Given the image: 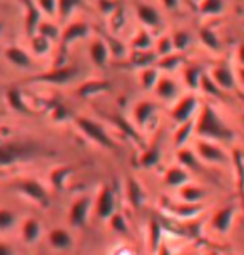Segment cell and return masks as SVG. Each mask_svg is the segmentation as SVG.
<instances>
[{
	"label": "cell",
	"instance_id": "cell-1",
	"mask_svg": "<svg viewBox=\"0 0 244 255\" xmlns=\"http://www.w3.org/2000/svg\"><path fill=\"white\" fill-rule=\"evenodd\" d=\"M194 132L201 138L211 142H231L234 140L233 128L226 125V122L221 119V115L216 112V109L209 104H204L201 107V112L196 120Z\"/></svg>",
	"mask_w": 244,
	"mask_h": 255
},
{
	"label": "cell",
	"instance_id": "cell-2",
	"mask_svg": "<svg viewBox=\"0 0 244 255\" xmlns=\"http://www.w3.org/2000/svg\"><path fill=\"white\" fill-rule=\"evenodd\" d=\"M50 153L39 142L32 140H12L0 143V167H10L15 163L30 162Z\"/></svg>",
	"mask_w": 244,
	"mask_h": 255
},
{
	"label": "cell",
	"instance_id": "cell-3",
	"mask_svg": "<svg viewBox=\"0 0 244 255\" xmlns=\"http://www.w3.org/2000/svg\"><path fill=\"white\" fill-rule=\"evenodd\" d=\"M75 125H77L79 130L82 132L85 137L95 142L97 145L109 148V150H116L117 148V143L114 142V138L109 135L106 128L99 122H95V120H90L87 117H77L75 119Z\"/></svg>",
	"mask_w": 244,
	"mask_h": 255
},
{
	"label": "cell",
	"instance_id": "cell-4",
	"mask_svg": "<svg viewBox=\"0 0 244 255\" xmlns=\"http://www.w3.org/2000/svg\"><path fill=\"white\" fill-rule=\"evenodd\" d=\"M12 189L17 190L18 194L27 197L28 200L35 202L42 207H47L50 204V197L47 194V189L40 184L37 179H20L12 184Z\"/></svg>",
	"mask_w": 244,
	"mask_h": 255
},
{
	"label": "cell",
	"instance_id": "cell-5",
	"mask_svg": "<svg viewBox=\"0 0 244 255\" xmlns=\"http://www.w3.org/2000/svg\"><path fill=\"white\" fill-rule=\"evenodd\" d=\"M196 155L199 157V160L211 163V165H228L231 162V158L221 147L211 140H204V138L196 142Z\"/></svg>",
	"mask_w": 244,
	"mask_h": 255
},
{
	"label": "cell",
	"instance_id": "cell-6",
	"mask_svg": "<svg viewBox=\"0 0 244 255\" xmlns=\"http://www.w3.org/2000/svg\"><path fill=\"white\" fill-rule=\"evenodd\" d=\"M90 210H92V197L82 195L75 199L69 210V224L75 229H84L89 222Z\"/></svg>",
	"mask_w": 244,
	"mask_h": 255
},
{
	"label": "cell",
	"instance_id": "cell-7",
	"mask_svg": "<svg viewBox=\"0 0 244 255\" xmlns=\"http://www.w3.org/2000/svg\"><path fill=\"white\" fill-rule=\"evenodd\" d=\"M198 107H199V100L196 95H193V94L184 95V97L179 99L178 104L172 107L171 119L178 125L186 124L194 119V114H196V110H198Z\"/></svg>",
	"mask_w": 244,
	"mask_h": 255
},
{
	"label": "cell",
	"instance_id": "cell-8",
	"mask_svg": "<svg viewBox=\"0 0 244 255\" xmlns=\"http://www.w3.org/2000/svg\"><path fill=\"white\" fill-rule=\"evenodd\" d=\"M236 214H238L236 205H224L214 212V215L211 217V220H209V225H211V229L214 232L226 235L233 227Z\"/></svg>",
	"mask_w": 244,
	"mask_h": 255
},
{
	"label": "cell",
	"instance_id": "cell-9",
	"mask_svg": "<svg viewBox=\"0 0 244 255\" xmlns=\"http://www.w3.org/2000/svg\"><path fill=\"white\" fill-rule=\"evenodd\" d=\"M80 70L74 65H67V67H57V69L47 72V74L37 75L35 79H30L27 82H44V84H69L72 82L75 77H79Z\"/></svg>",
	"mask_w": 244,
	"mask_h": 255
},
{
	"label": "cell",
	"instance_id": "cell-10",
	"mask_svg": "<svg viewBox=\"0 0 244 255\" xmlns=\"http://www.w3.org/2000/svg\"><path fill=\"white\" fill-rule=\"evenodd\" d=\"M209 75L224 92H231V90L236 89V74H234L233 67L228 62H219L218 65H214Z\"/></svg>",
	"mask_w": 244,
	"mask_h": 255
},
{
	"label": "cell",
	"instance_id": "cell-11",
	"mask_svg": "<svg viewBox=\"0 0 244 255\" xmlns=\"http://www.w3.org/2000/svg\"><path fill=\"white\" fill-rule=\"evenodd\" d=\"M94 212L100 220H107L116 214V195H114V190L111 187L100 189L97 200H95Z\"/></svg>",
	"mask_w": 244,
	"mask_h": 255
},
{
	"label": "cell",
	"instance_id": "cell-12",
	"mask_svg": "<svg viewBox=\"0 0 244 255\" xmlns=\"http://www.w3.org/2000/svg\"><path fill=\"white\" fill-rule=\"evenodd\" d=\"M164 210L172 217H176L178 220H193L198 215L203 214L204 205L203 204H172V202H164Z\"/></svg>",
	"mask_w": 244,
	"mask_h": 255
},
{
	"label": "cell",
	"instance_id": "cell-13",
	"mask_svg": "<svg viewBox=\"0 0 244 255\" xmlns=\"http://www.w3.org/2000/svg\"><path fill=\"white\" fill-rule=\"evenodd\" d=\"M23 5H25V10H27V15H25V32L28 37H33L37 35V30H39V25H40V7L39 3H35L33 0H22Z\"/></svg>",
	"mask_w": 244,
	"mask_h": 255
},
{
	"label": "cell",
	"instance_id": "cell-14",
	"mask_svg": "<svg viewBox=\"0 0 244 255\" xmlns=\"http://www.w3.org/2000/svg\"><path fill=\"white\" fill-rule=\"evenodd\" d=\"M233 168H234V177H236V190H238V197L239 202H241V207L244 210V153L236 148L233 152V158H231Z\"/></svg>",
	"mask_w": 244,
	"mask_h": 255
},
{
	"label": "cell",
	"instance_id": "cell-15",
	"mask_svg": "<svg viewBox=\"0 0 244 255\" xmlns=\"http://www.w3.org/2000/svg\"><path fill=\"white\" fill-rule=\"evenodd\" d=\"M189 172L183 165H172L166 170L164 174V184L171 189H181V187L189 184Z\"/></svg>",
	"mask_w": 244,
	"mask_h": 255
},
{
	"label": "cell",
	"instance_id": "cell-16",
	"mask_svg": "<svg viewBox=\"0 0 244 255\" xmlns=\"http://www.w3.org/2000/svg\"><path fill=\"white\" fill-rule=\"evenodd\" d=\"M157 112V105L151 100H142L136 105L134 109V122L137 124L139 128L147 127V124L154 119V115Z\"/></svg>",
	"mask_w": 244,
	"mask_h": 255
},
{
	"label": "cell",
	"instance_id": "cell-17",
	"mask_svg": "<svg viewBox=\"0 0 244 255\" xmlns=\"http://www.w3.org/2000/svg\"><path fill=\"white\" fill-rule=\"evenodd\" d=\"M90 32V27L85 22H74L65 28L62 33V49H67L70 44H74L79 38L87 37Z\"/></svg>",
	"mask_w": 244,
	"mask_h": 255
},
{
	"label": "cell",
	"instance_id": "cell-18",
	"mask_svg": "<svg viewBox=\"0 0 244 255\" xmlns=\"http://www.w3.org/2000/svg\"><path fill=\"white\" fill-rule=\"evenodd\" d=\"M126 195H127V200L131 202V205L137 210L141 209L147 200V192L142 189V185L139 184L134 177H129L127 185H126Z\"/></svg>",
	"mask_w": 244,
	"mask_h": 255
},
{
	"label": "cell",
	"instance_id": "cell-19",
	"mask_svg": "<svg viewBox=\"0 0 244 255\" xmlns=\"http://www.w3.org/2000/svg\"><path fill=\"white\" fill-rule=\"evenodd\" d=\"M5 59L12 65L18 67V69H32L33 67L30 55L20 47H8V49H5Z\"/></svg>",
	"mask_w": 244,
	"mask_h": 255
},
{
	"label": "cell",
	"instance_id": "cell-20",
	"mask_svg": "<svg viewBox=\"0 0 244 255\" xmlns=\"http://www.w3.org/2000/svg\"><path fill=\"white\" fill-rule=\"evenodd\" d=\"M89 54H90V59L97 67H104L107 64L109 60V47H107V42H104L102 38H95V40L90 44L89 47Z\"/></svg>",
	"mask_w": 244,
	"mask_h": 255
},
{
	"label": "cell",
	"instance_id": "cell-21",
	"mask_svg": "<svg viewBox=\"0 0 244 255\" xmlns=\"http://www.w3.org/2000/svg\"><path fill=\"white\" fill-rule=\"evenodd\" d=\"M206 195H208V192H206L203 187L194 185V184H188L179 189L181 202H186V204H203Z\"/></svg>",
	"mask_w": 244,
	"mask_h": 255
},
{
	"label": "cell",
	"instance_id": "cell-22",
	"mask_svg": "<svg viewBox=\"0 0 244 255\" xmlns=\"http://www.w3.org/2000/svg\"><path fill=\"white\" fill-rule=\"evenodd\" d=\"M154 90H156L157 97H159L161 100H164V102H171V100H174L176 97H178V92H179L178 84H176L172 79H167V77L159 79Z\"/></svg>",
	"mask_w": 244,
	"mask_h": 255
},
{
	"label": "cell",
	"instance_id": "cell-23",
	"mask_svg": "<svg viewBox=\"0 0 244 255\" xmlns=\"http://www.w3.org/2000/svg\"><path fill=\"white\" fill-rule=\"evenodd\" d=\"M111 89V84L106 80H89L82 84L77 90V95L80 99H89L94 97V95H99L102 92H107Z\"/></svg>",
	"mask_w": 244,
	"mask_h": 255
},
{
	"label": "cell",
	"instance_id": "cell-24",
	"mask_svg": "<svg viewBox=\"0 0 244 255\" xmlns=\"http://www.w3.org/2000/svg\"><path fill=\"white\" fill-rule=\"evenodd\" d=\"M137 18L147 27H159L162 23L159 12L152 5H147V3H139L137 5Z\"/></svg>",
	"mask_w": 244,
	"mask_h": 255
},
{
	"label": "cell",
	"instance_id": "cell-25",
	"mask_svg": "<svg viewBox=\"0 0 244 255\" xmlns=\"http://www.w3.org/2000/svg\"><path fill=\"white\" fill-rule=\"evenodd\" d=\"M40 235H42V225L37 219H27L25 222L22 225V237H23V242L25 244H37L40 240Z\"/></svg>",
	"mask_w": 244,
	"mask_h": 255
},
{
	"label": "cell",
	"instance_id": "cell-26",
	"mask_svg": "<svg viewBox=\"0 0 244 255\" xmlns=\"http://www.w3.org/2000/svg\"><path fill=\"white\" fill-rule=\"evenodd\" d=\"M162 244H164V225L161 224V220L152 219L149 222V249L152 255L157 254Z\"/></svg>",
	"mask_w": 244,
	"mask_h": 255
},
{
	"label": "cell",
	"instance_id": "cell-27",
	"mask_svg": "<svg viewBox=\"0 0 244 255\" xmlns=\"http://www.w3.org/2000/svg\"><path fill=\"white\" fill-rule=\"evenodd\" d=\"M47 239H49V244L52 247L57 250H67L72 247V237L65 229H54L52 232H49Z\"/></svg>",
	"mask_w": 244,
	"mask_h": 255
},
{
	"label": "cell",
	"instance_id": "cell-28",
	"mask_svg": "<svg viewBox=\"0 0 244 255\" xmlns=\"http://www.w3.org/2000/svg\"><path fill=\"white\" fill-rule=\"evenodd\" d=\"M161 155H162V152H161V142H156L154 145L147 147L146 150L142 152L141 158H139V163H141L142 167H146V168H151V167H154V165H157V163H159Z\"/></svg>",
	"mask_w": 244,
	"mask_h": 255
},
{
	"label": "cell",
	"instance_id": "cell-29",
	"mask_svg": "<svg viewBox=\"0 0 244 255\" xmlns=\"http://www.w3.org/2000/svg\"><path fill=\"white\" fill-rule=\"evenodd\" d=\"M178 160L183 165L186 170H194L199 172L201 170V163H199V157L196 155V152L189 150V148H179L178 150Z\"/></svg>",
	"mask_w": 244,
	"mask_h": 255
},
{
	"label": "cell",
	"instance_id": "cell-30",
	"mask_svg": "<svg viewBox=\"0 0 244 255\" xmlns=\"http://www.w3.org/2000/svg\"><path fill=\"white\" fill-rule=\"evenodd\" d=\"M196 128V120H189V122L186 124H181L178 127V130H176L174 133V145L178 148H184V145L188 143V140L191 138V135H193Z\"/></svg>",
	"mask_w": 244,
	"mask_h": 255
},
{
	"label": "cell",
	"instance_id": "cell-31",
	"mask_svg": "<svg viewBox=\"0 0 244 255\" xmlns=\"http://www.w3.org/2000/svg\"><path fill=\"white\" fill-rule=\"evenodd\" d=\"M74 168L69 167V165H64V167H57L54 170L50 172V184L54 187L55 190H62L65 187V182L69 179L70 175H72Z\"/></svg>",
	"mask_w": 244,
	"mask_h": 255
},
{
	"label": "cell",
	"instance_id": "cell-32",
	"mask_svg": "<svg viewBox=\"0 0 244 255\" xmlns=\"http://www.w3.org/2000/svg\"><path fill=\"white\" fill-rule=\"evenodd\" d=\"M204 72L199 65H188L184 69V82L191 90L201 89V80H203Z\"/></svg>",
	"mask_w": 244,
	"mask_h": 255
},
{
	"label": "cell",
	"instance_id": "cell-33",
	"mask_svg": "<svg viewBox=\"0 0 244 255\" xmlns=\"http://www.w3.org/2000/svg\"><path fill=\"white\" fill-rule=\"evenodd\" d=\"M199 38H201V42H203V45L208 47L209 50H213V52H219V50H221V47H223L221 40H219L218 33L214 32L211 27H201Z\"/></svg>",
	"mask_w": 244,
	"mask_h": 255
},
{
	"label": "cell",
	"instance_id": "cell-34",
	"mask_svg": "<svg viewBox=\"0 0 244 255\" xmlns=\"http://www.w3.org/2000/svg\"><path fill=\"white\" fill-rule=\"evenodd\" d=\"M224 0H201L199 3V12L203 15H208V17H214V15H221L224 12Z\"/></svg>",
	"mask_w": 244,
	"mask_h": 255
},
{
	"label": "cell",
	"instance_id": "cell-35",
	"mask_svg": "<svg viewBox=\"0 0 244 255\" xmlns=\"http://www.w3.org/2000/svg\"><path fill=\"white\" fill-rule=\"evenodd\" d=\"M82 5H84V0H59V2H57V13H59V18L62 22L67 20L75 8L82 7Z\"/></svg>",
	"mask_w": 244,
	"mask_h": 255
},
{
	"label": "cell",
	"instance_id": "cell-36",
	"mask_svg": "<svg viewBox=\"0 0 244 255\" xmlns=\"http://www.w3.org/2000/svg\"><path fill=\"white\" fill-rule=\"evenodd\" d=\"M7 100L10 104V107L17 112H22V114H30V110L25 105V100L22 97V92L18 89H10L7 92Z\"/></svg>",
	"mask_w": 244,
	"mask_h": 255
},
{
	"label": "cell",
	"instance_id": "cell-37",
	"mask_svg": "<svg viewBox=\"0 0 244 255\" xmlns=\"http://www.w3.org/2000/svg\"><path fill=\"white\" fill-rule=\"evenodd\" d=\"M201 90H203L204 94L211 95L214 99H224V90L218 87V84L211 79L209 74L203 75V80H201Z\"/></svg>",
	"mask_w": 244,
	"mask_h": 255
},
{
	"label": "cell",
	"instance_id": "cell-38",
	"mask_svg": "<svg viewBox=\"0 0 244 255\" xmlns=\"http://www.w3.org/2000/svg\"><path fill=\"white\" fill-rule=\"evenodd\" d=\"M50 45H52V40H49V38L42 37V35H33L30 38V47H32V52L35 55L39 57H44L50 52Z\"/></svg>",
	"mask_w": 244,
	"mask_h": 255
},
{
	"label": "cell",
	"instance_id": "cell-39",
	"mask_svg": "<svg viewBox=\"0 0 244 255\" xmlns=\"http://www.w3.org/2000/svg\"><path fill=\"white\" fill-rule=\"evenodd\" d=\"M157 82H159V72H157V69L147 67V69L142 70V74H141L142 87L147 89V90H152V89H156Z\"/></svg>",
	"mask_w": 244,
	"mask_h": 255
},
{
	"label": "cell",
	"instance_id": "cell-40",
	"mask_svg": "<svg viewBox=\"0 0 244 255\" xmlns=\"http://www.w3.org/2000/svg\"><path fill=\"white\" fill-rule=\"evenodd\" d=\"M157 59V54L156 52H141V50H134V65L136 67H144V69H147L151 64H154Z\"/></svg>",
	"mask_w": 244,
	"mask_h": 255
},
{
	"label": "cell",
	"instance_id": "cell-41",
	"mask_svg": "<svg viewBox=\"0 0 244 255\" xmlns=\"http://www.w3.org/2000/svg\"><path fill=\"white\" fill-rule=\"evenodd\" d=\"M183 64V55L181 54H171L167 57H162V59L157 62V67H159L161 70H176L178 67Z\"/></svg>",
	"mask_w": 244,
	"mask_h": 255
},
{
	"label": "cell",
	"instance_id": "cell-42",
	"mask_svg": "<svg viewBox=\"0 0 244 255\" xmlns=\"http://www.w3.org/2000/svg\"><path fill=\"white\" fill-rule=\"evenodd\" d=\"M111 227H112V230L114 232H117L119 235H129V224H127V220H126V217H124L122 214H114L111 219Z\"/></svg>",
	"mask_w": 244,
	"mask_h": 255
},
{
	"label": "cell",
	"instance_id": "cell-43",
	"mask_svg": "<svg viewBox=\"0 0 244 255\" xmlns=\"http://www.w3.org/2000/svg\"><path fill=\"white\" fill-rule=\"evenodd\" d=\"M172 44H174V50L184 52L191 44V35L186 30H178L172 35Z\"/></svg>",
	"mask_w": 244,
	"mask_h": 255
},
{
	"label": "cell",
	"instance_id": "cell-44",
	"mask_svg": "<svg viewBox=\"0 0 244 255\" xmlns=\"http://www.w3.org/2000/svg\"><path fill=\"white\" fill-rule=\"evenodd\" d=\"M17 222L15 214L10 209H0V232L10 230Z\"/></svg>",
	"mask_w": 244,
	"mask_h": 255
},
{
	"label": "cell",
	"instance_id": "cell-45",
	"mask_svg": "<svg viewBox=\"0 0 244 255\" xmlns=\"http://www.w3.org/2000/svg\"><path fill=\"white\" fill-rule=\"evenodd\" d=\"M112 122L116 124L119 128H122V130L126 132L131 138H134L136 142H141V137H139V133L134 130V127L127 122L126 119L122 117V115H112Z\"/></svg>",
	"mask_w": 244,
	"mask_h": 255
},
{
	"label": "cell",
	"instance_id": "cell-46",
	"mask_svg": "<svg viewBox=\"0 0 244 255\" xmlns=\"http://www.w3.org/2000/svg\"><path fill=\"white\" fill-rule=\"evenodd\" d=\"M151 45H152V38L151 35L147 32H139L136 38L132 40V49L134 50H141V52H146V50H149L151 49Z\"/></svg>",
	"mask_w": 244,
	"mask_h": 255
},
{
	"label": "cell",
	"instance_id": "cell-47",
	"mask_svg": "<svg viewBox=\"0 0 244 255\" xmlns=\"http://www.w3.org/2000/svg\"><path fill=\"white\" fill-rule=\"evenodd\" d=\"M37 33L45 38H49V40H57V38L60 37V30L59 27L55 25V23H50V22H42L39 25V30Z\"/></svg>",
	"mask_w": 244,
	"mask_h": 255
},
{
	"label": "cell",
	"instance_id": "cell-48",
	"mask_svg": "<svg viewBox=\"0 0 244 255\" xmlns=\"http://www.w3.org/2000/svg\"><path fill=\"white\" fill-rule=\"evenodd\" d=\"M156 54L157 57H167L171 54H174V44H172V37H167L164 35L157 42V47H156Z\"/></svg>",
	"mask_w": 244,
	"mask_h": 255
},
{
	"label": "cell",
	"instance_id": "cell-49",
	"mask_svg": "<svg viewBox=\"0 0 244 255\" xmlns=\"http://www.w3.org/2000/svg\"><path fill=\"white\" fill-rule=\"evenodd\" d=\"M106 40L109 42L107 44V47H109V52L114 55V57H122L124 54H126V47H124L121 42L119 40H116L114 37H106Z\"/></svg>",
	"mask_w": 244,
	"mask_h": 255
},
{
	"label": "cell",
	"instance_id": "cell-50",
	"mask_svg": "<svg viewBox=\"0 0 244 255\" xmlns=\"http://www.w3.org/2000/svg\"><path fill=\"white\" fill-rule=\"evenodd\" d=\"M57 2L59 0H39V7L47 15H54V13H57Z\"/></svg>",
	"mask_w": 244,
	"mask_h": 255
},
{
	"label": "cell",
	"instance_id": "cell-51",
	"mask_svg": "<svg viewBox=\"0 0 244 255\" xmlns=\"http://www.w3.org/2000/svg\"><path fill=\"white\" fill-rule=\"evenodd\" d=\"M99 8L102 13H114L119 7L116 0H99Z\"/></svg>",
	"mask_w": 244,
	"mask_h": 255
},
{
	"label": "cell",
	"instance_id": "cell-52",
	"mask_svg": "<svg viewBox=\"0 0 244 255\" xmlns=\"http://www.w3.org/2000/svg\"><path fill=\"white\" fill-rule=\"evenodd\" d=\"M111 255H136V252H134V249L129 247V245L121 244V245H117V247L112 249Z\"/></svg>",
	"mask_w": 244,
	"mask_h": 255
},
{
	"label": "cell",
	"instance_id": "cell-53",
	"mask_svg": "<svg viewBox=\"0 0 244 255\" xmlns=\"http://www.w3.org/2000/svg\"><path fill=\"white\" fill-rule=\"evenodd\" d=\"M67 117H69V110H67L65 107H62L60 104H57L55 110H54V119L57 120V122H60V120H65Z\"/></svg>",
	"mask_w": 244,
	"mask_h": 255
},
{
	"label": "cell",
	"instance_id": "cell-54",
	"mask_svg": "<svg viewBox=\"0 0 244 255\" xmlns=\"http://www.w3.org/2000/svg\"><path fill=\"white\" fill-rule=\"evenodd\" d=\"M0 255H15V249L8 242H0Z\"/></svg>",
	"mask_w": 244,
	"mask_h": 255
},
{
	"label": "cell",
	"instance_id": "cell-55",
	"mask_svg": "<svg viewBox=\"0 0 244 255\" xmlns=\"http://www.w3.org/2000/svg\"><path fill=\"white\" fill-rule=\"evenodd\" d=\"M236 60L239 67H244V42H241L236 50Z\"/></svg>",
	"mask_w": 244,
	"mask_h": 255
},
{
	"label": "cell",
	"instance_id": "cell-56",
	"mask_svg": "<svg viewBox=\"0 0 244 255\" xmlns=\"http://www.w3.org/2000/svg\"><path fill=\"white\" fill-rule=\"evenodd\" d=\"M162 3H164V7L169 8V10H176V8L179 7V0H162Z\"/></svg>",
	"mask_w": 244,
	"mask_h": 255
},
{
	"label": "cell",
	"instance_id": "cell-57",
	"mask_svg": "<svg viewBox=\"0 0 244 255\" xmlns=\"http://www.w3.org/2000/svg\"><path fill=\"white\" fill-rule=\"evenodd\" d=\"M156 255H172V254H171V249L167 247L166 242H164V244H162L161 247H159V250H157V254H156Z\"/></svg>",
	"mask_w": 244,
	"mask_h": 255
},
{
	"label": "cell",
	"instance_id": "cell-58",
	"mask_svg": "<svg viewBox=\"0 0 244 255\" xmlns=\"http://www.w3.org/2000/svg\"><path fill=\"white\" fill-rule=\"evenodd\" d=\"M236 79L241 82V85L244 87V67H239L238 69V74H236Z\"/></svg>",
	"mask_w": 244,
	"mask_h": 255
},
{
	"label": "cell",
	"instance_id": "cell-59",
	"mask_svg": "<svg viewBox=\"0 0 244 255\" xmlns=\"http://www.w3.org/2000/svg\"><path fill=\"white\" fill-rule=\"evenodd\" d=\"M178 255H199V252H193V250H189V252H181Z\"/></svg>",
	"mask_w": 244,
	"mask_h": 255
},
{
	"label": "cell",
	"instance_id": "cell-60",
	"mask_svg": "<svg viewBox=\"0 0 244 255\" xmlns=\"http://www.w3.org/2000/svg\"><path fill=\"white\" fill-rule=\"evenodd\" d=\"M206 255H221V254H219L218 250H209V252L206 254Z\"/></svg>",
	"mask_w": 244,
	"mask_h": 255
},
{
	"label": "cell",
	"instance_id": "cell-61",
	"mask_svg": "<svg viewBox=\"0 0 244 255\" xmlns=\"http://www.w3.org/2000/svg\"><path fill=\"white\" fill-rule=\"evenodd\" d=\"M2 30H3V22H0V33H2Z\"/></svg>",
	"mask_w": 244,
	"mask_h": 255
}]
</instances>
